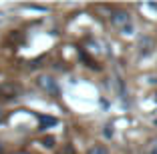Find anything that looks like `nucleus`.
Instances as JSON below:
<instances>
[{
    "mask_svg": "<svg viewBox=\"0 0 157 154\" xmlns=\"http://www.w3.org/2000/svg\"><path fill=\"white\" fill-rule=\"evenodd\" d=\"M111 20H113V24H115L123 34H127V36L133 34V22H131V16L127 12H115Z\"/></svg>",
    "mask_w": 157,
    "mask_h": 154,
    "instance_id": "obj_1",
    "label": "nucleus"
},
{
    "mask_svg": "<svg viewBox=\"0 0 157 154\" xmlns=\"http://www.w3.org/2000/svg\"><path fill=\"white\" fill-rule=\"evenodd\" d=\"M40 86L44 88V90L52 92V94H56V86H55V82H52V78H40Z\"/></svg>",
    "mask_w": 157,
    "mask_h": 154,
    "instance_id": "obj_2",
    "label": "nucleus"
},
{
    "mask_svg": "<svg viewBox=\"0 0 157 154\" xmlns=\"http://www.w3.org/2000/svg\"><path fill=\"white\" fill-rule=\"evenodd\" d=\"M87 154H107V148H105V146L95 144L93 148H89V152H87Z\"/></svg>",
    "mask_w": 157,
    "mask_h": 154,
    "instance_id": "obj_3",
    "label": "nucleus"
},
{
    "mask_svg": "<svg viewBox=\"0 0 157 154\" xmlns=\"http://www.w3.org/2000/svg\"><path fill=\"white\" fill-rule=\"evenodd\" d=\"M40 124L42 126H52V124H56V118H51V116H40Z\"/></svg>",
    "mask_w": 157,
    "mask_h": 154,
    "instance_id": "obj_4",
    "label": "nucleus"
},
{
    "mask_svg": "<svg viewBox=\"0 0 157 154\" xmlns=\"http://www.w3.org/2000/svg\"><path fill=\"white\" fill-rule=\"evenodd\" d=\"M105 136H107V138H111V136H113V124H105Z\"/></svg>",
    "mask_w": 157,
    "mask_h": 154,
    "instance_id": "obj_5",
    "label": "nucleus"
},
{
    "mask_svg": "<svg viewBox=\"0 0 157 154\" xmlns=\"http://www.w3.org/2000/svg\"><path fill=\"white\" fill-rule=\"evenodd\" d=\"M151 154H157V140H153L151 144Z\"/></svg>",
    "mask_w": 157,
    "mask_h": 154,
    "instance_id": "obj_6",
    "label": "nucleus"
},
{
    "mask_svg": "<svg viewBox=\"0 0 157 154\" xmlns=\"http://www.w3.org/2000/svg\"><path fill=\"white\" fill-rule=\"evenodd\" d=\"M4 122V112H0V124Z\"/></svg>",
    "mask_w": 157,
    "mask_h": 154,
    "instance_id": "obj_7",
    "label": "nucleus"
},
{
    "mask_svg": "<svg viewBox=\"0 0 157 154\" xmlns=\"http://www.w3.org/2000/svg\"><path fill=\"white\" fill-rule=\"evenodd\" d=\"M16 154H28V152H16Z\"/></svg>",
    "mask_w": 157,
    "mask_h": 154,
    "instance_id": "obj_8",
    "label": "nucleus"
},
{
    "mask_svg": "<svg viewBox=\"0 0 157 154\" xmlns=\"http://www.w3.org/2000/svg\"><path fill=\"white\" fill-rule=\"evenodd\" d=\"M2 16H4V14H2V12H0V20H2Z\"/></svg>",
    "mask_w": 157,
    "mask_h": 154,
    "instance_id": "obj_9",
    "label": "nucleus"
}]
</instances>
